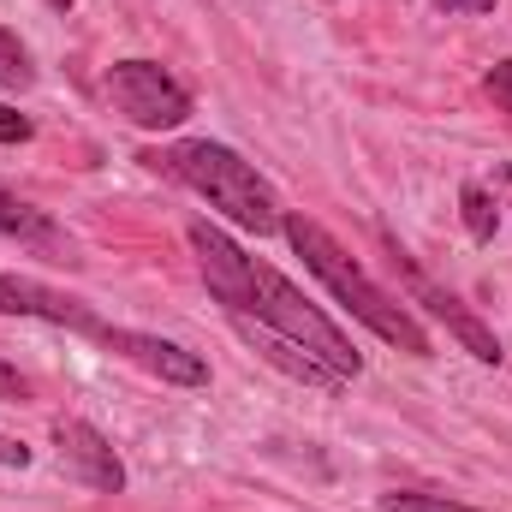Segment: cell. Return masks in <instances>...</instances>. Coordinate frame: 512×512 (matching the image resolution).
<instances>
[{"mask_svg": "<svg viewBox=\"0 0 512 512\" xmlns=\"http://www.w3.org/2000/svg\"><path fill=\"white\" fill-rule=\"evenodd\" d=\"M54 447H60V465H66L78 483H90L96 495H120V489H126V465H120V453L108 447L102 429L66 417V423H54Z\"/></svg>", "mask_w": 512, "mask_h": 512, "instance_id": "cell-8", "label": "cell"}, {"mask_svg": "<svg viewBox=\"0 0 512 512\" xmlns=\"http://www.w3.org/2000/svg\"><path fill=\"white\" fill-rule=\"evenodd\" d=\"M102 90H108V102L126 114L131 126H143V131H173L191 120V90L167 66H155V60H120V66H108Z\"/></svg>", "mask_w": 512, "mask_h": 512, "instance_id": "cell-4", "label": "cell"}, {"mask_svg": "<svg viewBox=\"0 0 512 512\" xmlns=\"http://www.w3.org/2000/svg\"><path fill=\"white\" fill-rule=\"evenodd\" d=\"M30 84H36V66H30V54H24L18 30L0 24V90H30Z\"/></svg>", "mask_w": 512, "mask_h": 512, "instance_id": "cell-11", "label": "cell"}, {"mask_svg": "<svg viewBox=\"0 0 512 512\" xmlns=\"http://www.w3.org/2000/svg\"><path fill=\"white\" fill-rule=\"evenodd\" d=\"M441 12H465V18H477V12H495V0H435Z\"/></svg>", "mask_w": 512, "mask_h": 512, "instance_id": "cell-18", "label": "cell"}, {"mask_svg": "<svg viewBox=\"0 0 512 512\" xmlns=\"http://www.w3.org/2000/svg\"><path fill=\"white\" fill-rule=\"evenodd\" d=\"M280 233L292 239V251L304 256V268H310V274H316V280H322V286H328V292H334V298H340L370 334H376V340L399 346V352H411V358H429V334H423V322H417L387 286H376V280L364 274V262L346 251L328 227H316L310 215H286Z\"/></svg>", "mask_w": 512, "mask_h": 512, "instance_id": "cell-2", "label": "cell"}, {"mask_svg": "<svg viewBox=\"0 0 512 512\" xmlns=\"http://www.w3.org/2000/svg\"><path fill=\"white\" fill-rule=\"evenodd\" d=\"M459 209H465V233L477 245H489L495 239V197L483 185H459Z\"/></svg>", "mask_w": 512, "mask_h": 512, "instance_id": "cell-12", "label": "cell"}, {"mask_svg": "<svg viewBox=\"0 0 512 512\" xmlns=\"http://www.w3.org/2000/svg\"><path fill=\"white\" fill-rule=\"evenodd\" d=\"M489 96H495V102L512 114V60H501V66L489 72Z\"/></svg>", "mask_w": 512, "mask_h": 512, "instance_id": "cell-14", "label": "cell"}, {"mask_svg": "<svg viewBox=\"0 0 512 512\" xmlns=\"http://www.w3.org/2000/svg\"><path fill=\"white\" fill-rule=\"evenodd\" d=\"M191 251H197V268H203V280H209V292L233 310V316H245L256 328H268V334H280V340H292L298 352H310L316 364H328L340 382H352L358 370H364V352L340 334V322H328L280 268H268V262H256L245 256L221 227H209V221H191Z\"/></svg>", "mask_w": 512, "mask_h": 512, "instance_id": "cell-1", "label": "cell"}, {"mask_svg": "<svg viewBox=\"0 0 512 512\" xmlns=\"http://www.w3.org/2000/svg\"><path fill=\"white\" fill-rule=\"evenodd\" d=\"M251 340H256V346H262V358H268V364H280V370H286L292 382L328 387V393L340 387V376H334L328 364H316V358H310V352H298L292 340H280V334H268V328H262V334H256V328H251Z\"/></svg>", "mask_w": 512, "mask_h": 512, "instance_id": "cell-10", "label": "cell"}, {"mask_svg": "<svg viewBox=\"0 0 512 512\" xmlns=\"http://www.w3.org/2000/svg\"><path fill=\"white\" fill-rule=\"evenodd\" d=\"M24 393H30V382H24L12 364H0V399H24Z\"/></svg>", "mask_w": 512, "mask_h": 512, "instance_id": "cell-16", "label": "cell"}, {"mask_svg": "<svg viewBox=\"0 0 512 512\" xmlns=\"http://www.w3.org/2000/svg\"><path fill=\"white\" fill-rule=\"evenodd\" d=\"M387 512H483V507H465V501H447V495H387Z\"/></svg>", "mask_w": 512, "mask_h": 512, "instance_id": "cell-13", "label": "cell"}, {"mask_svg": "<svg viewBox=\"0 0 512 512\" xmlns=\"http://www.w3.org/2000/svg\"><path fill=\"white\" fill-rule=\"evenodd\" d=\"M143 161H149V167H161V173H173L179 185H191L215 215H227L233 227H245V233H256V239L280 233V221H286V209H280L274 185L256 173L239 149H227V143L185 137V143L149 149Z\"/></svg>", "mask_w": 512, "mask_h": 512, "instance_id": "cell-3", "label": "cell"}, {"mask_svg": "<svg viewBox=\"0 0 512 512\" xmlns=\"http://www.w3.org/2000/svg\"><path fill=\"white\" fill-rule=\"evenodd\" d=\"M96 340L114 358H126V364H137V370H149V376H161V382H173V387L209 382V364L191 346H179V340H161V334H143V328H102Z\"/></svg>", "mask_w": 512, "mask_h": 512, "instance_id": "cell-6", "label": "cell"}, {"mask_svg": "<svg viewBox=\"0 0 512 512\" xmlns=\"http://www.w3.org/2000/svg\"><path fill=\"white\" fill-rule=\"evenodd\" d=\"M0 143H30V120L12 114V108H0Z\"/></svg>", "mask_w": 512, "mask_h": 512, "instance_id": "cell-15", "label": "cell"}, {"mask_svg": "<svg viewBox=\"0 0 512 512\" xmlns=\"http://www.w3.org/2000/svg\"><path fill=\"white\" fill-rule=\"evenodd\" d=\"M48 6H54V12H66V6H78V0H48Z\"/></svg>", "mask_w": 512, "mask_h": 512, "instance_id": "cell-19", "label": "cell"}, {"mask_svg": "<svg viewBox=\"0 0 512 512\" xmlns=\"http://www.w3.org/2000/svg\"><path fill=\"white\" fill-rule=\"evenodd\" d=\"M0 316H36V322H54V328H78V334H102L108 322H96V310L84 298H66L30 274H0Z\"/></svg>", "mask_w": 512, "mask_h": 512, "instance_id": "cell-7", "label": "cell"}, {"mask_svg": "<svg viewBox=\"0 0 512 512\" xmlns=\"http://www.w3.org/2000/svg\"><path fill=\"white\" fill-rule=\"evenodd\" d=\"M0 233H6V239H18V245H30V251H48V256H60V262H72L66 233H60L36 203H24V197H18V191H6V185H0Z\"/></svg>", "mask_w": 512, "mask_h": 512, "instance_id": "cell-9", "label": "cell"}, {"mask_svg": "<svg viewBox=\"0 0 512 512\" xmlns=\"http://www.w3.org/2000/svg\"><path fill=\"white\" fill-rule=\"evenodd\" d=\"M387 262H393V274H399L405 298H411L417 310H429L435 322H447V334H453V340H459L477 364H501V358H507V352H501V340H495V334H489V328H483V322H477V316H471L453 292H447V286H435V280H429L411 256L399 251V239H387Z\"/></svg>", "mask_w": 512, "mask_h": 512, "instance_id": "cell-5", "label": "cell"}, {"mask_svg": "<svg viewBox=\"0 0 512 512\" xmlns=\"http://www.w3.org/2000/svg\"><path fill=\"white\" fill-rule=\"evenodd\" d=\"M0 465H18V471H24V465H30V447L12 441V435H0Z\"/></svg>", "mask_w": 512, "mask_h": 512, "instance_id": "cell-17", "label": "cell"}]
</instances>
